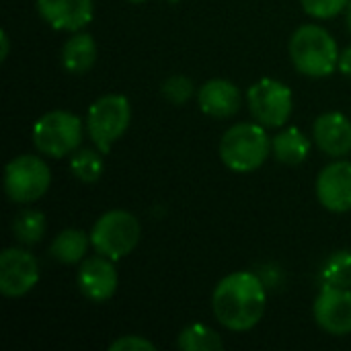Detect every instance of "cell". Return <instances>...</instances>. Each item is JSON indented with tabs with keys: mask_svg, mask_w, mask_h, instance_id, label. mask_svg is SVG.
<instances>
[{
	"mask_svg": "<svg viewBox=\"0 0 351 351\" xmlns=\"http://www.w3.org/2000/svg\"><path fill=\"white\" fill-rule=\"evenodd\" d=\"M39 282V263L27 249L8 247L0 253V292L6 298L29 294Z\"/></svg>",
	"mask_w": 351,
	"mask_h": 351,
	"instance_id": "9c48e42d",
	"label": "cell"
},
{
	"mask_svg": "<svg viewBox=\"0 0 351 351\" xmlns=\"http://www.w3.org/2000/svg\"><path fill=\"white\" fill-rule=\"evenodd\" d=\"M51 185V171L37 154H19L4 167V191L14 204L41 199Z\"/></svg>",
	"mask_w": 351,
	"mask_h": 351,
	"instance_id": "52a82bcc",
	"label": "cell"
},
{
	"mask_svg": "<svg viewBox=\"0 0 351 351\" xmlns=\"http://www.w3.org/2000/svg\"><path fill=\"white\" fill-rule=\"evenodd\" d=\"M243 103L241 88L226 78H212L204 82L197 90V105L202 113L216 119L232 117Z\"/></svg>",
	"mask_w": 351,
	"mask_h": 351,
	"instance_id": "9a60e30c",
	"label": "cell"
},
{
	"mask_svg": "<svg viewBox=\"0 0 351 351\" xmlns=\"http://www.w3.org/2000/svg\"><path fill=\"white\" fill-rule=\"evenodd\" d=\"M351 0H300L306 14L315 19H333L346 12Z\"/></svg>",
	"mask_w": 351,
	"mask_h": 351,
	"instance_id": "cb8c5ba5",
	"label": "cell"
},
{
	"mask_svg": "<svg viewBox=\"0 0 351 351\" xmlns=\"http://www.w3.org/2000/svg\"><path fill=\"white\" fill-rule=\"evenodd\" d=\"M346 23H348V29H350L351 33V2L348 4V8H346Z\"/></svg>",
	"mask_w": 351,
	"mask_h": 351,
	"instance_id": "83f0119b",
	"label": "cell"
},
{
	"mask_svg": "<svg viewBox=\"0 0 351 351\" xmlns=\"http://www.w3.org/2000/svg\"><path fill=\"white\" fill-rule=\"evenodd\" d=\"M35 148L49 158H64L82 144V121L70 111H47L31 130Z\"/></svg>",
	"mask_w": 351,
	"mask_h": 351,
	"instance_id": "5b68a950",
	"label": "cell"
},
{
	"mask_svg": "<svg viewBox=\"0 0 351 351\" xmlns=\"http://www.w3.org/2000/svg\"><path fill=\"white\" fill-rule=\"evenodd\" d=\"M8 53H10V37L6 31H2L0 33V62H6Z\"/></svg>",
	"mask_w": 351,
	"mask_h": 351,
	"instance_id": "4316f807",
	"label": "cell"
},
{
	"mask_svg": "<svg viewBox=\"0 0 351 351\" xmlns=\"http://www.w3.org/2000/svg\"><path fill=\"white\" fill-rule=\"evenodd\" d=\"M323 284L351 290V251H335L323 265Z\"/></svg>",
	"mask_w": 351,
	"mask_h": 351,
	"instance_id": "7402d4cb",
	"label": "cell"
},
{
	"mask_svg": "<svg viewBox=\"0 0 351 351\" xmlns=\"http://www.w3.org/2000/svg\"><path fill=\"white\" fill-rule=\"evenodd\" d=\"M111 351H154L156 346L152 341H148L146 337L142 335H123L119 339H115L111 346Z\"/></svg>",
	"mask_w": 351,
	"mask_h": 351,
	"instance_id": "d4e9b609",
	"label": "cell"
},
{
	"mask_svg": "<svg viewBox=\"0 0 351 351\" xmlns=\"http://www.w3.org/2000/svg\"><path fill=\"white\" fill-rule=\"evenodd\" d=\"M101 150L93 148H78L70 156V173L80 181V183H97L103 177V158Z\"/></svg>",
	"mask_w": 351,
	"mask_h": 351,
	"instance_id": "ffe728a7",
	"label": "cell"
},
{
	"mask_svg": "<svg viewBox=\"0 0 351 351\" xmlns=\"http://www.w3.org/2000/svg\"><path fill=\"white\" fill-rule=\"evenodd\" d=\"M39 16L56 31H82L95 16L93 0H37Z\"/></svg>",
	"mask_w": 351,
	"mask_h": 351,
	"instance_id": "4fadbf2b",
	"label": "cell"
},
{
	"mask_svg": "<svg viewBox=\"0 0 351 351\" xmlns=\"http://www.w3.org/2000/svg\"><path fill=\"white\" fill-rule=\"evenodd\" d=\"M247 105L255 121L265 128H282L292 117V88L276 78H261L247 90Z\"/></svg>",
	"mask_w": 351,
	"mask_h": 351,
	"instance_id": "ba28073f",
	"label": "cell"
},
{
	"mask_svg": "<svg viewBox=\"0 0 351 351\" xmlns=\"http://www.w3.org/2000/svg\"><path fill=\"white\" fill-rule=\"evenodd\" d=\"M290 60L308 78H327L339 68V47L335 37L321 25H302L290 37Z\"/></svg>",
	"mask_w": 351,
	"mask_h": 351,
	"instance_id": "7a4b0ae2",
	"label": "cell"
},
{
	"mask_svg": "<svg viewBox=\"0 0 351 351\" xmlns=\"http://www.w3.org/2000/svg\"><path fill=\"white\" fill-rule=\"evenodd\" d=\"M313 140L321 152L331 158H343L351 152V121L339 111H329L317 117Z\"/></svg>",
	"mask_w": 351,
	"mask_h": 351,
	"instance_id": "5bb4252c",
	"label": "cell"
},
{
	"mask_svg": "<svg viewBox=\"0 0 351 351\" xmlns=\"http://www.w3.org/2000/svg\"><path fill=\"white\" fill-rule=\"evenodd\" d=\"M271 154V138L259 121H241L230 125L220 140V158L232 173H253L263 167Z\"/></svg>",
	"mask_w": 351,
	"mask_h": 351,
	"instance_id": "3957f363",
	"label": "cell"
},
{
	"mask_svg": "<svg viewBox=\"0 0 351 351\" xmlns=\"http://www.w3.org/2000/svg\"><path fill=\"white\" fill-rule=\"evenodd\" d=\"M115 261L103 255H95L88 259L80 261L78 274H76V284L80 294L97 304H103L111 300L117 292L119 276L113 265Z\"/></svg>",
	"mask_w": 351,
	"mask_h": 351,
	"instance_id": "8fae6325",
	"label": "cell"
},
{
	"mask_svg": "<svg viewBox=\"0 0 351 351\" xmlns=\"http://www.w3.org/2000/svg\"><path fill=\"white\" fill-rule=\"evenodd\" d=\"M177 348L185 351H218L224 348V341L212 327L195 323L179 333Z\"/></svg>",
	"mask_w": 351,
	"mask_h": 351,
	"instance_id": "d6986e66",
	"label": "cell"
},
{
	"mask_svg": "<svg viewBox=\"0 0 351 351\" xmlns=\"http://www.w3.org/2000/svg\"><path fill=\"white\" fill-rule=\"evenodd\" d=\"M160 93H162V97L169 103H173V105H185L193 97L195 86H193L191 78H187L183 74H175V76H169L160 84Z\"/></svg>",
	"mask_w": 351,
	"mask_h": 351,
	"instance_id": "603a6c76",
	"label": "cell"
},
{
	"mask_svg": "<svg viewBox=\"0 0 351 351\" xmlns=\"http://www.w3.org/2000/svg\"><path fill=\"white\" fill-rule=\"evenodd\" d=\"M97 53H99V47H97V41L93 39L90 33H84V31H76L64 45H62V66L66 72L70 74H86L95 62H97Z\"/></svg>",
	"mask_w": 351,
	"mask_h": 351,
	"instance_id": "2e32d148",
	"label": "cell"
},
{
	"mask_svg": "<svg viewBox=\"0 0 351 351\" xmlns=\"http://www.w3.org/2000/svg\"><path fill=\"white\" fill-rule=\"evenodd\" d=\"M339 72L351 78V45L339 53Z\"/></svg>",
	"mask_w": 351,
	"mask_h": 351,
	"instance_id": "484cf974",
	"label": "cell"
},
{
	"mask_svg": "<svg viewBox=\"0 0 351 351\" xmlns=\"http://www.w3.org/2000/svg\"><path fill=\"white\" fill-rule=\"evenodd\" d=\"M271 154L284 165H300L311 154V140L298 128H286L271 138Z\"/></svg>",
	"mask_w": 351,
	"mask_h": 351,
	"instance_id": "ac0fdd59",
	"label": "cell"
},
{
	"mask_svg": "<svg viewBox=\"0 0 351 351\" xmlns=\"http://www.w3.org/2000/svg\"><path fill=\"white\" fill-rule=\"evenodd\" d=\"M267 286L253 271H234L218 282L212 311L222 327L234 333L251 331L265 315Z\"/></svg>",
	"mask_w": 351,
	"mask_h": 351,
	"instance_id": "6da1fadb",
	"label": "cell"
},
{
	"mask_svg": "<svg viewBox=\"0 0 351 351\" xmlns=\"http://www.w3.org/2000/svg\"><path fill=\"white\" fill-rule=\"evenodd\" d=\"M132 121V105L123 95L99 97L86 113V132L95 148L109 154L111 146L128 132Z\"/></svg>",
	"mask_w": 351,
	"mask_h": 351,
	"instance_id": "8992f818",
	"label": "cell"
},
{
	"mask_svg": "<svg viewBox=\"0 0 351 351\" xmlns=\"http://www.w3.org/2000/svg\"><path fill=\"white\" fill-rule=\"evenodd\" d=\"M319 204L335 214L351 210V162L337 158L329 162L317 177Z\"/></svg>",
	"mask_w": 351,
	"mask_h": 351,
	"instance_id": "7c38bea8",
	"label": "cell"
},
{
	"mask_svg": "<svg viewBox=\"0 0 351 351\" xmlns=\"http://www.w3.org/2000/svg\"><path fill=\"white\" fill-rule=\"evenodd\" d=\"M90 245V234L78 230V228H66L58 232L49 245V257L56 259L62 265H76L86 257Z\"/></svg>",
	"mask_w": 351,
	"mask_h": 351,
	"instance_id": "e0dca14e",
	"label": "cell"
},
{
	"mask_svg": "<svg viewBox=\"0 0 351 351\" xmlns=\"http://www.w3.org/2000/svg\"><path fill=\"white\" fill-rule=\"evenodd\" d=\"M313 317L317 325L335 337H343L351 333V290L323 284L315 304Z\"/></svg>",
	"mask_w": 351,
	"mask_h": 351,
	"instance_id": "30bf717a",
	"label": "cell"
},
{
	"mask_svg": "<svg viewBox=\"0 0 351 351\" xmlns=\"http://www.w3.org/2000/svg\"><path fill=\"white\" fill-rule=\"evenodd\" d=\"M128 2H134V4H142V2H146V0H128Z\"/></svg>",
	"mask_w": 351,
	"mask_h": 351,
	"instance_id": "f1b7e54d",
	"label": "cell"
},
{
	"mask_svg": "<svg viewBox=\"0 0 351 351\" xmlns=\"http://www.w3.org/2000/svg\"><path fill=\"white\" fill-rule=\"evenodd\" d=\"M45 214L39 210H23L12 220V234L23 245H37L45 234Z\"/></svg>",
	"mask_w": 351,
	"mask_h": 351,
	"instance_id": "44dd1931",
	"label": "cell"
},
{
	"mask_svg": "<svg viewBox=\"0 0 351 351\" xmlns=\"http://www.w3.org/2000/svg\"><path fill=\"white\" fill-rule=\"evenodd\" d=\"M140 237L142 228L132 212L109 210L93 224L90 245L99 255L119 261L138 247Z\"/></svg>",
	"mask_w": 351,
	"mask_h": 351,
	"instance_id": "277c9868",
	"label": "cell"
}]
</instances>
